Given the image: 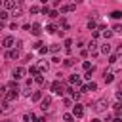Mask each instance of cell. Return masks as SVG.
Returning a JSON list of instances; mask_svg holds the SVG:
<instances>
[{
	"mask_svg": "<svg viewBox=\"0 0 122 122\" xmlns=\"http://www.w3.org/2000/svg\"><path fill=\"white\" fill-rule=\"evenodd\" d=\"M0 112H2V109H0Z\"/></svg>",
	"mask_w": 122,
	"mask_h": 122,
	"instance_id": "46",
	"label": "cell"
},
{
	"mask_svg": "<svg viewBox=\"0 0 122 122\" xmlns=\"http://www.w3.org/2000/svg\"><path fill=\"white\" fill-rule=\"evenodd\" d=\"M23 74H25V69H23V67H17V69L13 71V76H15V80H17V78H23Z\"/></svg>",
	"mask_w": 122,
	"mask_h": 122,
	"instance_id": "12",
	"label": "cell"
},
{
	"mask_svg": "<svg viewBox=\"0 0 122 122\" xmlns=\"http://www.w3.org/2000/svg\"><path fill=\"white\" fill-rule=\"evenodd\" d=\"M116 61H118L116 55H109V63H116Z\"/></svg>",
	"mask_w": 122,
	"mask_h": 122,
	"instance_id": "31",
	"label": "cell"
},
{
	"mask_svg": "<svg viewBox=\"0 0 122 122\" xmlns=\"http://www.w3.org/2000/svg\"><path fill=\"white\" fill-rule=\"evenodd\" d=\"M50 105H51V97H44V99H42V109L46 111Z\"/></svg>",
	"mask_w": 122,
	"mask_h": 122,
	"instance_id": "14",
	"label": "cell"
},
{
	"mask_svg": "<svg viewBox=\"0 0 122 122\" xmlns=\"http://www.w3.org/2000/svg\"><path fill=\"white\" fill-rule=\"evenodd\" d=\"M95 90H97V84L95 82H88L86 86L80 88V92H95Z\"/></svg>",
	"mask_w": 122,
	"mask_h": 122,
	"instance_id": "5",
	"label": "cell"
},
{
	"mask_svg": "<svg viewBox=\"0 0 122 122\" xmlns=\"http://www.w3.org/2000/svg\"><path fill=\"white\" fill-rule=\"evenodd\" d=\"M6 122H10V120H6Z\"/></svg>",
	"mask_w": 122,
	"mask_h": 122,
	"instance_id": "47",
	"label": "cell"
},
{
	"mask_svg": "<svg viewBox=\"0 0 122 122\" xmlns=\"http://www.w3.org/2000/svg\"><path fill=\"white\" fill-rule=\"evenodd\" d=\"M74 10H76L74 4H65V6H61V13H69V11H74Z\"/></svg>",
	"mask_w": 122,
	"mask_h": 122,
	"instance_id": "9",
	"label": "cell"
},
{
	"mask_svg": "<svg viewBox=\"0 0 122 122\" xmlns=\"http://www.w3.org/2000/svg\"><path fill=\"white\" fill-rule=\"evenodd\" d=\"M50 11H51V10H50L48 6H44V8H42V13H44V15H50Z\"/></svg>",
	"mask_w": 122,
	"mask_h": 122,
	"instance_id": "29",
	"label": "cell"
},
{
	"mask_svg": "<svg viewBox=\"0 0 122 122\" xmlns=\"http://www.w3.org/2000/svg\"><path fill=\"white\" fill-rule=\"evenodd\" d=\"M116 99H122V90H120V92H116Z\"/></svg>",
	"mask_w": 122,
	"mask_h": 122,
	"instance_id": "38",
	"label": "cell"
},
{
	"mask_svg": "<svg viewBox=\"0 0 122 122\" xmlns=\"http://www.w3.org/2000/svg\"><path fill=\"white\" fill-rule=\"evenodd\" d=\"M57 15H59V13H57L55 10H51V11H50V17H57Z\"/></svg>",
	"mask_w": 122,
	"mask_h": 122,
	"instance_id": "35",
	"label": "cell"
},
{
	"mask_svg": "<svg viewBox=\"0 0 122 122\" xmlns=\"http://www.w3.org/2000/svg\"><path fill=\"white\" fill-rule=\"evenodd\" d=\"M82 67H84L86 71H93V67H92V63H90V61H84V65H82Z\"/></svg>",
	"mask_w": 122,
	"mask_h": 122,
	"instance_id": "24",
	"label": "cell"
},
{
	"mask_svg": "<svg viewBox=\"0 0 122 122\" xmlns=\"http://www.w3.org/2000/svg\"><path fill=\"white\" fill-rule=\"evenodd\" d=\"M51 92H53V93H57V95H61V93H63V86H61V82H59V80H55V82L51 84Z\"/></svg>",
	"mask_w": 122,
	"mask_h": 122,
	"instance_id": "3",
	"label": "cell"
},
{
	"mask_svg": "<svg viewBox=\"0 0 122 122\" xmlns=\"http://www.w3.org/2000/svg\"><path fill=\"white\" fill-rule=\"evenodd\" d=\"M30 32H32L34 36H40V32H42V27H40L38 23H32V27H30Z\"/></svg>",
	"mask_w": 122,
	"mask_h": 122,
	"instance_id": "10",
	"label": "cell"
},
{
	"mask_svg": "<svg viewBox=\"0 0 122 122\" xmlns=\"http://www.w3.org/2000/svg\"><path fill=\"white\" fill-rule=\"evenodd\" d=\"M84 78H86V80H90V78H92V71H88V72L84 74Z\"/></svg>",
	"mask_w": 122,
	"mask_h": 122,
	"instance_id": "36",
	"label": "cell"
},
{
	"mask_svg": "<svg viewBox=\"0 0 122 122\" xmlns=\"http://www.w3.org/2000/svg\"><path fill=\"white\" fill-rule=\"evenodd\" d=\"M109 51H111V44H109V42H105V44L101 46V53H109Z\"/></svg>",
	"mask_w": 122,
	"mask_h": 122,
	"instance_id": "16",
	"label": "cell"
},
{
	"mask_svg": "<svg viewBox=\"0 0 122 122\" xmlns=\"http://www.w3.org/2000/svg\"><path fill=\"white\" fill-rule=\"evenodd\" d=\"M8 17H10L8 11H0V21H4V19H8Z\"/></svg>",
	"mask_w": 122,
	"mask_h": 122,
	"instance_id": "26",
	"label": "cell"
},
{
	"mask_svg": "<svg viewBox=\"0 0 122 122\" xmlns=\"http://www.w3.org/2000/svg\"><path fill=\"white\" fill-rule=\"evenodd\" d=\"M6 57H8V59H17V57H19V50H17V48H13V50H8Z\"/></svg>",
	"mask_w": 122,
	"mask_h": 122,
	"instance_id": "7",
	"label": "cell"
},
{
	"mask_svg": "<svg viewBox=\"0 0 122 122\" xmlns=\"http://www.w3.org/2000/svg\"><path fill=\"white\" fill-rule=\"evenodd\" d=\"M0 90H2V86H0Z\"/></svg>",
	"mask_w": 122,
	"mask_h": 122,
	"instance_id": "45",
	"label": "cell"
},
{
	"mask_svg": "<svg viewBox=\"0 0 122 122\" xmlns=\"http://www.w3.org/2000/svg\"><path fill=\"white\" fill-rule=\"evenodd\" d=\"M48 69H50V65H48V63H40V65H38L40 74H42V72H48Z\"/></svg>",
	"mask_w": 122,
	"mask_h": 122,
	"instance_id": "15",
	"label": "cell"
},
{
	"mask_svg": "<svg viewBox=\"0 0 122 122\" xmlns=\"http://www.w3.org/2000/svg\"><path fill=\"white\" fill-rule=\"evenodd\" d=\"M17 6H19V2H13V0H4V8H6V10H11V11H13Z\"/></svg>",
	"mask_w": 122,
	"mask_h": 122,
	"instance_id": "6",
	"label": "cell"
},
{
	"mask_svg": "<svg viewBox=\"0 0 122 122\" xmlns=\"http://www.w3.org/2000/svg\"><path fill=\"white\" fill-rule=\"evenodd\" d=\"M46 30H48L50 34H53V32H57V27H55V25H48V27H46Z\"/></svg>",
	"mask_w": 122,
	"mask_h": 122,
	"instance_id": "18",
	"label": "cell"
},
{
	"mask_svg": "<svg viewBox=\"0 0 122 122\" xmlns=\"http://www.w3.org/2000/svg\"><path fill=\"white\" fill-rule=\"evenodd\" d=\"M112 122H122V120H120V118H114V120H112Z\"/></svg>",
	"mask_w": 122,
	"mask_h": 122,
	"instance_id": "41",
	"label": "cell"
},
{
	"mask_svg": "<svg viewBox=\"0 0 122 122\" xmlns=\"http://www.w3.org/2000/svg\"><path fill=\"white\" fill-rule=\"evenodd\" d=\"M30 99H32V101H38V99H42V93H40V92H34Z\"/></svg>",
	"mask_w": 122,
	"mask_h": 122,
	"instance_id": "21",
	"label": "cell"
},
{
	"mask_svg": "<svg viewBox=\"0 0 122 122\" xmlns=\"http://www.w3.org/2000/svg\"><path fill=\"white\" fill-rule=\"evenodd\" d=\"M2 27H4V21H0V29H2Z\"/></svg>",
	"mask_w": 122,
	"mask_h": 122,
	"instance_id": "43",
	"label": "cell"
},
{
	"mask_svg": "<svg viewBox=\"0 0 122 122\" xmlns=\"http://www.w3.org/2000/svg\"><path fill=\"white\" fill-rule=\"evenodd\" d=\"M32 48H34V50H40V48H42V42H40V40H38V42H36V44H34V46H32Z\"/></svg>",
	"mask_w": 122,
	"mask_h": 122,
	"instance_id": "34",
	"label": "cell"
},
{
	"mask_svg": "<svg viewBox=\"0 0 122 122\" xmlns=\"http://www.w3.org/2000/svg\"><path fill=\"white\" fill-rule=\"evenodd\" d=\"M118 55H122V44L118 46Z\"/></svg>",
	"mask_w": 122,
	"mask_h": 122,
	"instance_id": "40",
	"label": "cell"
},
{
	"mask_svg": "<svg viewBox=\"0 0 122 122\" xmlns=\"http://www.w3.org/2000/svg\"><path fill=\"white\" fill-rule=\"evenodd\" d=\"M34 120H36V122H46V118H44V116H40V118H34Z\"/></svg>",
	"mask_w": 122,
	"mask_h": 122,
	"instance_id": "39",
	"label": "cell"
},
{
	"mask_svg": "<svg viewBox=\"0 0 122 122\" xmlns=\"http://www.w3.org/2000/svg\"><path fill=\"white\" fill-rule=\"evenodd\" d=\"M92 122H101V120H97V118H93V120H92Z\"/></svg>",
	"mask_w": 122,
	"mask_h": 122,
	"instance_id": "42",
	"label": "cell"
},
{
	"mask_svg": "<svg viewBox=\"0 0 122 122\" xmlns=\"http://www.w3.org/2000/svg\"><path fill=\"white\" fill-rule=\"evenodd\" d=\"M88 29H92V30H93V29H95V21H90V23H88Z\"/></svg>",
	"mask_w": 122,
	"mask_h": 122,
	"instance_id": "33",
	"label": "cell"
},
{
	"mask_svg": "<svg viewBox=\"0 0 122 122\" xmlns=\"http://www.w3.org/2000/svg\"><path fill=\"white\" fill-rule=\"evenodd\" d=\"M17 90H10V93H6V101L10 103V101H13V99H17Z\"/></svg>",
	"mask_w": 122,
	"mask_h": 122,
	"instance_id": "11",
	"label": "cell"
},
{
	"mask_svg": "<svg viewBox=\"0 0 122 122\" xmlns=\"http://www.w3.org/2000/svg\"><path fill=\"white\" fill-rule=\"evenodd\" d=\"M63 120H65V122H72V120H74V116H72V114H69V112H65V114H63Z\"/></svg>",
	"mask_w": 122,
	"mask_h": 122,
	"instance_id": "19",
	"label": "cell"
},
{
	"mask_svg": "<svg viewBox=\"0 0 122 122\" xmlns=\"http://www.w3.org/2000/svg\"><path fill=\"white\" fill-rule=\"evenodd\" d=\"M107 107H109V101L107 99H97L95 105H93V111L95 112H103V111H107Z\"/></svg>",
	"mask_w": 122,
	"mask_h": 122,
	"instance_id": "1",
	"label": "cell"
},
{
	"mask_svg": "<svg viewBox=\"0 0 122 122\" xmlns=\"http://www.w3.org/2000/svg\"><path fill=\"white\" fill-rule=\"evenodd\" d=\"M111 17H112V19H120V17H122V11H112Z\"/></svg>",
	"mask_w": 122,
	"mask_h": 122,
	"instance_id": "22",
	"label": "cell"
},
{
	"mask_svg": "<svg viewBox=\"0 0 122 122\" xmlns=\"http://www.w3.org/2000/svg\"><path fill=\"white\" fill-rule=\"evenodd\" d=\"M13 44H15V38H13V36H6V38L2 40V46H4V48H8V50H10Z\"/></svg>",
	"mask_w": 122,
	"mask_h": 122,
	"instance_id": "4",
	"label": "cell"
},
{
	"mask_svg": "<svg viewBox=\"0 0 122 122\" xmlns=\"http://www.w3.org/2000/svg\"><path fill=\"white\" fill-rule=\"evenodd\" d=\"M23 93H25V95H30V88H29V86H27V88H25V90H23Z\"/></svg>",
	"mask_w": 122,
	"mask_h": 122,
	"instance_id": "37",
	"label": "cell"
},
{
	"mask_svg": "<svg viewBox=\"0 0 122 122\" xmlns=\"http://www.w3.org/2000/svg\"><path fill=\"white\" fill-rule=\"evenodd\" d=\"M72 116H74V118H82V116H84V107H82L80 103H76V105L72 107Z\"/></svg>",
	"mask_w": 122,
	"mask_h": 122,
	"instance_id": "2",
	"label": "cell"
},
{
	"mask_svg": "<svg viewBox=\"0 0 122 122\" xmlns=\"http://www.w3.org/2000/svg\"><path fill=\"white\" fill-rule=\"evenodd\" d=\"M38 11H42L38 6H30V13H38Z\"/></svg>",
	"mask_w": 122,
	"mask_h": 122,
	"instance_id": "28",
	"label": "cell"
},
{
	"mask_svg": "<svg viewBox=\"0 0 122 122\" xmlns=\"http://www.w3.org/2000/svg\"><path fill=\"white\" fill-rule=\"evenodd\" d=\"M103 36H105V38H111V36H112V30H103Z\"/></svg>",
	"mask_w": 122,
	"mask_h": 122,
	"instance_id": "30",
	"label": "cell"
},
{
	"mask_svg": "<svg viewBox=\"0 0 122 122\" xmlns=\"http://www.w3.org/2000/svg\"><path fill=\"white\" fill-rule=\"evenodd\" d=\"M63 65H65V67H72V65H74V59H72V57H67V59L63 61Z\"/></svg>",
	"mask_w": 122,
	"mask_h": 122,
	"instance_id": "17",
	"label": "cell"
},
{
	"mask_svg": "<svg viewBox=\"0 0 122 122\" xmlns=\"http://www.w3.org/2000/svg\"><path fill=\"white\" fill-rule=\"evenodd\" d=\"M103 78H105V82H107V84H111V82L114 80V74H112V72H107V71H105V74H103Z\"/></svg>",
	"mask_w": 122,
	"mask_h": 122,
	"instance_id": "13",
	"label": "cell"
},
{
	"mask_svg": "<svg viewBox=\"0 0 122 122\" xmlns=\"http://www.w3.org/2000/svg\"><path fill=\"white\" fill-rule=\"evenodd\" d=\"M11 15H13V17H17V15H21V4H19V6H17V8L13 10V11H11Z\"/></svg>",
	"mask_w": 122,
	"mask_h": 122,
	"instance_id": "20",
	"label": "cell"
},
{
	"mask_svg": "<svg viewBox=\"0 0 122 122\" xmlns=\"http://www.w3.org/2000/svg\"><path fill=\"white\" fill-rule=\"evenodd\" d=\"M34 82H36V84H44V76H42V74L34 76Z\"/></svg>",
	"mask_w": 122,
	"mask_h": 122,
	"instance_id": "25",
	"label": "cell"
},
{
	"mask_svg": "<svg viewBox=\"0 0 122 122\" xmlns=\"http://www.w3.org/2000/svg\"><path fill=\"white\" fill-rule=\"evenodd\" d=\"M112 30H114V32H122V25H114Z\"/></svg>",
	"mask_w": 122,
	"mask_h": 122,
	"instance_id": "32",
	"label": "cell"
},
{
	"mask_svg": "<svg viewBox=\"0 0 122 122\" xmlns=\"http://www.w3.org/2000/svg\"><path fill=\"white\" fill-rule=\"evenodd\" d=\"M59 50H61V46H57V44H53V46L50 48V51H51V53H57Z\"/></svg>",
	"mask_w": 122,
	"mask_h": 122,
	"instance_id": "23",
	"label": "cell"
},
{
	"mask_svg": "<svg viewBox=\"0 0 122 122\" xmlns=\"http://www.w3.org/2000/svg\"><path fill=\"white\" fill-rule=\"evenodd\" d=\"M120 111H122V105H120V103H114V112L120 114Z\"/></svg>",
	"mask_w": 122,
	"mask_h": 122,
	"instance_id": "27",
	"label": "cell"
},
{
	"mask_svg": "<svg viewBox=\"0 0 122 122\" xmlns=\"http://www.w3.org/2000/svg\"><path fill=\"white\" fill-rule=\"evenodd\" d=\"M69 82H71V84H76V86H80V88H82V78H80L78 74H72V76H69Z\"/></svg>",
	"mask_w": 122,
	"mask_h": 122,
	"instance_id": "8",
	"label": "cell"
},
{
	"mask_svg": "<svg viewBox=\"0 0 122 122\" xmlns=\"http://www.w3.org/2000/svg\"><path fill=\"white\" fill-rule=\"evenodd\" d=\"M0 8H4V2H0Z\"/></svg>",
	"mask_w": 122,
	"mask_h": 122,
	"instance_id": "44",
	"label": "cell"
}]
</instances>
